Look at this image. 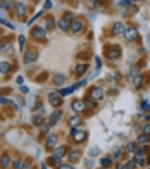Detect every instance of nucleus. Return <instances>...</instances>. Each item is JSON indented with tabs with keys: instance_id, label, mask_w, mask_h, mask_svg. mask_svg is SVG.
<instances>
[{
	"instance_id": "f257e3e1",
	"label": "nucleus",
	"mask_w": 150,
	"mask_h": 169,
	"mask_svg": "<svg viewBox=\"0 0 150 169\" xmlns=\"http://www.w3.org/2000/svg\"><path fill=\"white\" fill-rule=\"evenodd\" d=\"M105 55H107V59H109V60H119L121 49L117 45H110V47L105 49Z\"/></svg>"
},
{
	"instance_id": "f03ea898",
	"label": "nucleus",
	"mask_w": 150,
	"mask_h": 169,
	"mask_svg": "<svg viewBox=\"0 0 150 169\" xmlns=\"http://www.w3.org/2000/svg\"><path fill=\"white\" fill-rule=\"evenodd\" d=\"M71 21H73V14H66L64 17H60L59 21H57V28H59L60 31H68Z\"/></svg>"
},
{
	"instance_id": "7ed1b4c3",
	"label": "nucleus",
	"mask_w": 150,
	"mask_h": 169,
	"mask_svg": "<svg viewBox=\"0 0 150 169\" xmlns=\"http://www.w3.org/2000/svg\"><path fill=\"white\" fill-rule=\"evenodd\" d=\"M83 28H85V23H83L81 19H78V17H73L71 24H69V30H71V33L78 35V33H81V31H83Z\"/></svg>"
},
{
	"instance_id": "20e7f679",
	"label": "nucleus",
	"mask_w": 150,
	"mask_h": 169,
	"mask_svg": "<svg viewBox=\"0 0 150 169\" xmlns=\"http://www.w3.org/2000/svg\"><path fill=\"white\" fill-rule=\"evenodd\" d=\"M28 12V5L24 4V2H14V16H17V17H23V16H26Z\"/></svg>"
},
{
	"instance_id": "39448f33",
	"label": "nucleus",
	"mask_w": 150,
	"mask_h": 169,
	"mask_svg": "<svg viewBox=\"0 0 150 169\" xmlns=\"http://www.w3.org/2000/svg\"><path fill=\"white\" fill-rule=\"evenodd\" d=\"M71 138L74 140L76 143H81L87 140V131L83 129H76V128H71Z\"/></svg>"
},
{
	"instance_id": "423d86ee",
	"label": "nucleus",
	"mask_w": 150,
	"mask_h": 169,
	"mask_svg": "<svg viewBox=\"0 0 150 169\" xmlns=\"http://www.w3.org/2000/svg\"><path fill=\"white\" fill-rule=\"evenodd\" d=\"M123 35H124V38H126L128 41H133V40H136L138 38V30L136 28H124V31H123Z\"/></svg>"
},
{
	"instance_id": "0eeeda50",
	"label": "nucleus",
	"mask_w": 150,
	"mask_h": 169,
	"mask_svg": "<svg viewBox=\"0 0 150 169\" xmlns=\"http://www.w3.org/2000/svg\"><path fill=\"white\" fill-rule=\"evenodd\" d=\"M36 59H38L36 49H30V50H26V52H24V62H26V64H33Z\"/></svg>"
},
{
	"instance_id": "6e6552de",
	"label": "nucleus",
	"mask_w": 150,
	"mask_h": 169,
	"mask_svg": "<svg viewBox=\"0 0 150 169\" xmlns=\"http://www.w3.org/2000/svg\"><path fill=\"white\" fill-rule=\"evenodd\" d=\"M104 95H105V92H104V88H100V87H95V88H91L90 90V98L91 100H102L104 98Z\"/></svg>"
},
{
	"instance_id": "1a4fd4ad",
	"label": "nucleus",
	"mask_w": 150,
	"mask_h": 169,
	"mask_svg": "<svg viewBox=\"0 0 150 169\" xmlns=\"http://www.w3.org/2000/svg\"><path fill=\"white\" fill-rule=\"evenodd\" d=\"M31 36H33L35 40H43V38H45V28H41V26L33 28V31H31Z\"/></svg>"
},
{
	"instance_id": "9d476101",
	"label": "nucleus",
	"mask_w": 150,
	"mask_h": 169,
	"mask_svg": "<svg viewBox=\"0 0 150 169\" xmlns=\"http://www.w3.org/2000/svg\"><path fill=\"white\" fill-rule=\"evenodd\" d=\"M49 102L54 105V107H60V105H62V98H60L59 93H50L49 95Z\"/></svg>"
},
{
	"instance_id": "9b49d317",
	"label": "nucleus",
	"mask_w": 150,
	"mask_h": 169,
	"mask_svg": "<svg viewBox=\"0 0 150 169\" xmlns=\"http://www.w3.org/2000/svg\"><path fill=\"white\" fill-rule=\"evenodd\" d=\"M60 116H62V112H60L59 109H57V110H54V112H52V116H50V119H49V126H50V128H52V126H55V124H57V121L60 119Z\"/></svg>"
},
{
	"instance_id": "f8f14e48",
	"label": "nucleus",
	"mask_w": 150,
	"mask_h": 169,
	"mask_svg": "<svg viewBox=\"0 0 150 169\" xmlns=\"http://www.w3.org/2000/svg\"><path fill=\"white\" fill-rule=\"evenodd\" d=\"M55 145H57V138L54 135H49V136H47V142H45V147L49 148V150H54Z\"/></svg>"
},
{
	"instance_id": "ddd939ff",
	"label": "nucleus",
	"mask_w": 150,
	"mask_h": 169,
	"mask_svg": "<svg viewBox=\"0 0 150 169\" xmlns=\"http://www.w3.org/2000/svg\"><path fill=\"white\" fill-rule=\"evenodd\" d=\"M71 107H73V110H74V112H83V110H85V102H83V100H79V98H78V100H74V102H73V105H71Z\"/></svg>"
},
{
	"instance_id": "4468645a",
	"label": "nucleus",
	"mask_w": 150,
	"mask_h": 169,
	"mask_svg": "<svg viewBox=\"0 0 150 169\" xmlns=\"http://www.w3.org/2000/svg\"><path fill=\"white\" fill-rule=\"evenodd\" d=\"M11 155H9V154H4V155H2V159H0V167H2V169H7L9 167V166H11Z\"/></svg>"
},
{
	"instance_id": "2eb2a0df",
	"label": "nucleus",
	"mask_w": 150,
	"mask_h": 169,
	"mask_svg": "<svg viewBox=\"0 0 150 169\" xmlns=\"http://www.w3.org/2000/svg\"><path fill=\"white\" fill-rule=\"evenodd\" d=\"M79 124H83V117L81 116H73L71 119H69V126H73V128H76V126H79Z\"/></svg>"
},
{
	"instance_id": "dca6fc26",
	"label": "nucleus",
	"mask_w": 150,
	"mask_h": 169,
	"mask_svg": "<svg viewBox=\"0 0 150 169\" xmlns=\"http://www.w3.org/2000/svg\"><path fill=\"white\" fill-rule=\"evenodd\" d=\"M87 71H88V66H87V64H79V66H76L74 74H76V76H83Z\"/></svg>"
},
{
	"instance_id": "f3484780",
	"label": "nucleus",
	"mask_w": 150,
	"mask_h": 169,
	"mask_svg": "<svg viewBox=\"0 0 150 169\" xmlns=\"http://www.w3.org/2000/svg\"><path fill=\"white\" fill-rule=\"evenodd\" d=\"M66 150H68V147H55V148H54V155L64 157V155H66Z\"/></svg>"
},
{
	"instance_id": "a211bd4d",
	"label": "nucleus",
	"mask_w": 150,
	"mask_h": 169,
	"mask_svg": "<svg viewBox=\"0 0 150 169\" xmlns=\"http://www.w3.org/2000/svg\"><path fill=\"white\" fill-rule=\"evenodd\" d=\"M124 31V24L123 23H114V26H112V33L114 35H121Z\"/></svg>"
},
{
	"instance_id": "6ab92c4d",
	"label": "nucleus",
	"mask_w": 150,
	"mask_h": 169,
	"mask_svg": "<svg viewBox=\"0 0 150 169\" xmlns=\"http://www.w3.org/2000/svg\"><path fill=\"white\" fill-rule=\"evenodd\" d=\"M126 150L129 152V154H136V150H138V143L136 142H131L126 145Z\"/></svg>"
},
{
	"instance_id": "aec40b11",
	"label": "nucleus",
	"mask_w": 150,
	"mask_h": 169,
	"mask_svg": "<svg viewBox=\"0 0 150 169\" xmlns=\"http://www.w3.org/2000/svg\"><path fill=\"white\" fill-rule=\"evenodd\" d=\"M0 73L2 74H9L11 73V64L9 62H0Z\"/></svg>"
},
{
	"instance_id": "412c9836",
	"label": "nucleus",
	"mask_w": 150,
	"mask_h": 169,
	"mask_svg": "<svg viewBox=\"0 0 150 169\" xmlns=\"http://www.w3.org/2000/svg\"><path fill=\"white\" fill-rule=\"evenodd\" d=\"M64 81H66V76L60 74V73H57V74L54 76V83H55V85H64Z\"/></svg>"
},
{
	"instance_id": "4be33fe9",
	"label": "nucleus",
	"mask_w": 150,
	"mask_h": 169,
	"mask_svg": "<svg viewBox=\"0 0 150 169\" xmlns=\"http://www.w3.org/2000/svg\"><path fill=\"white\" fill-rule=\"evenodd\" d=\"M11 7H12V0H0V9L9 11Z\"/></svg>"
},
{
	"instance_id": "5701e85b",
	"label": "nucleus",
	"mask_w": 150,
	"mask_h": 169,
	"mask_svg": "<svg viewBox=\"0 0 150 169\" xmlns=\"http://www.w3.org/2000/svg\"><path fill=\"white\" fill-rule=\"evenodd\" d=\"M143 81H145V79H143V76H142V74H138V76H135V78H133V85H135L136 88H138V87H142V85H143Z\"/></svg>"
},
{
	"instance_id": "b1692460",
	"label": "nucleus",
	"mask_w": 150,
	"mask_h": 169,
	"mask_svg": "<svg viewBox=\"0 0 150 169\" xmlns=\"http://www.w3.org/2000/svg\"><path fill=\"white\" fill-rule=\"evenodd\" d=\"M33 124H36V126H41V123H43V114H36V116H33Z\"/></svg>"
},
{
	"instance_id": "393cba45",
	"label": "nucleus",
	"mask_w": 150,
	"mask_h": 169,
	"mask_svg": "<svg viewBox=\"0 0 150 169\" xmlns=\"http://www.w3.org/2000/svg\"><path fill=\"white\" fill-rule=\"evenodd\" d=\"M79 159V150H71V155H69V161L71 162H76Z\"/></svg>"
},
{
	"instance_id": "a878e982",
	"label": "nucleus",
	"mask_w": 150,
	"mask_h": 169,
	"mask_svg": "<svg viewBox=\"0 0 150 169\" xmlns=\"http://www.w3.org/2000/svg\"><path fill=\"white\" fill-rule=\"evenodd\" d=\"M136 143H138V145H145V143H148V136L147 135H140L138 140H136Z\"/></svg>"
},
{
	"instance_id": "bb28decb",
	"label": "nucleus",
	"mask_w": 150,
	"mask_h": 169,
	"mask_svg": "<svg viewBox=\"0 0 150 169\" xmlns=\"http://www.w3.org/2000/svg\"><path fill=\"white\" fill-rule=\"evenodd\" d=\"M76 88L74 87H69V88H62V90L59 92V95H69V93H73V92H74Z\"/></svg>"
},
{
	"instance_id": "cd10ccee",
	"label": "nucleus",
	"mask_w": 150,
	"mask_h": 169,
	"mask_svg": "<svg viewBox=\"0 0 150 169\" xmlns=\"http://www.w3.org/2000/svg\"><path fill=\"white\" fill-rule=\"evenodd\" d=\"M60 159H62V157H57V155H52V157L49 159V164H50V166H55V164H59V162H60Z\"/></svg>"
},
{
	"instance_id": "c85d7f7f",
	"label": "nucleus",
	"mask_w": 150,
	"mask_h": 169,
	"mask_svg": "<svg viewBox=\"0 0 150 169\" xmlns=\"http://www.w3.org/2000/svg\"><path fill=\"white\" fill-rule=\"evenodd\" d=\"M110 164H112V159H109V157H105V159H102V167H110Z\"/></svg>"
},
{
	"instance_id": "c756f323",
	"label": "nucleus",
	"mask_w": 150,
	"mask_h": 169,
	"mask_svg": "<svg viewBox=\"0 0 150 169\" xmlns=\"http://www.w3.org/2000/svg\"><path fill=\"white\" fill-rule=\"evenodd\" d=\"M135 162L138 166H145V157L143 155H140V154H136V159H135Z\"/></svg>"
},
{
	"instance_id": "7c9ffc66",
	"label": "nucleus",
	"mask_w": 150,
	"mask_h": 169,
	"mask_svg": "<svg viewBox=\"0 0 150 169\" xmlns=\"http://www.w3.org/2000/svg\"><path fill=\"white\" fill-rule=\"evenodd\" d=\"M83 102H85V107H90V109H93L95 105H97L95 100H83Z\"/></svg>"
},
{
	"instance_id": "2f4dec72",
	"label": "nucleus",
	"mask_w": 150,
	"mask_h": 169,
	"mask_svg": "<svg viewBox=\"0 0 150 169\" xmlns=\"http://www.w3.org/2000/svg\"><path fill=\"white\" fill-rule=\"evenodd\" d=\"M43 28H45V31L47 30H52V28H54V21H52V19H47V23H45V26H43Z\"/></svg>"
},
{
	"instance_id": "473e14b6",
	"label": "nucleus",
	"mask_w": 150,
	"mask_h": 169,
	"mask_svg": "<svg viewBox=\"0 0 150 169\" xmlns=\"http://www.w3.org/2000/svg\"><path fill=\"white\" fill-rule=\"evenodd\" d=\"M11 164H12V169H21V161H19V159H16V161H12Z\"/></svg>"
},
{
	"instance_id": "72a5a7b5",
	"label": "nucleus",
	"mask_w": 150,
	"mask_h": 169,
	"mask_svg": "<svg viewBox=\"0 0 150 169\" xmlns=\"http://www.w3.org/2000/svg\"><path fill=\"white\" fill-rule=\"evenodd\" d=\"M24 43H26V36H19V49L24 50Z\"/></svg>"
},
{
	"instance_id": "f704fd0d",
	"label": "nucleus",
	"mask_w": 150,
	"mask_h": 169,
	"mask_svg": "<svg viewBox=\"0 0 150 169\" xmlns=\"http://www.w3.org/2000/svg\"><path fill=\"white\" fill-rule=\"evenodd\" d=\"M0 24H4V26H7V28H12V30H14V26H12V24L9 23V21H5V19H2V17H0Z\"/></svg>"
},
{
	"instance_id": "c9c22d12",
	"label": "nucleus",
	"mask_w": 150,
	"mask_h": 169,
	"mask_svg": "<svg viewBox=\"0 0 150 169\" xmlns=\"http://www.w3.org/2000/svg\"><path fill=\"white\" fill-rule=\"evenodd\" d=\"M117 4H119L121 7H126V5H129V4H131V0H119Z\"/></svg>"
},
{
	"instance_id": "e433bc0d",
	"label": "nucleus",
	"mask_w": 150,
	"mask_h": 169,
	"mask_svg": "<svg viewBox=\"0 0 150 169\" xmlns=\"http://www.w3.org/2000/svg\"><path fill=\"white\" fill-rule=\"evenodd\" d=\"M143 133H145L147 136H150V124H145V126H143Z\"/></svg>"
},
{
	"instance_id": "4c0bfd02",
	"label": "nucleus",
	"mask_w": 150,
	"mask_h": 169,
	"mask_svg": "<svg viewBox=\"0 0 150 169\" xmlns=\"http://www.w3.org/2000/svg\"><path fill=\"white\" fill-rule=\"evenodd\" d=\"M30 166H31V162H30V161L21 162V169H30Z\"/></svg>"
},
{
	"instance_id": "58836bf2",
	"label": "nucleus",
	"mask_w": 150,
	"mask_h": 169,
	"mask_svg": "<svg viewBox=\"0 0 150 169\" xmlns=\"http://www.w3.org/2000/svg\"><path fill=\"white\" fill-rule=\"evenodd\" d=\"M121 152H123V150H121V148H116V150H114V155H112V157H114V159L121 157Z\"/></svg>"
},
{
	"instance_id": "ea45409f",
	"label": "nucleus",
	"mask_w": 150,
	"mask_h": 169,
	"mask_svg": "<svg viewBox=\"0 0 150 169\" xmlns=\"http://www.w3.org/2000/svg\"><path fill=\"white\" fill-rule=\"evenodd\" d=\"M41 14H43V12H38V14H36V16H33V17H31V19H30V21H28V24H31V23H33V21H35V19H38V17H40V16H41Z\"/></svg>"
},
{
	"instance_id": "a19ab883",
	"label": "nucleus",
	"mask_w": 150,
	"mask_h": 169,
	"mask_svg": "<svg viewBox=\"0 0 150 169\" xmlns=\"http://www.w3.org/2000/svg\"><path fill=\"white\" fill-rule=\"evenodd\" d=\"M57 169H73V167H71V164H60Z\"/></svg>"
},
{
	"instance_id": "79ce46f5",
	"label": "nucleus",
	"mask_w": 150,
	"mask_h": 169,
	"mask_svg": "<svg viewBox=\"0 0 150 169\" xmlns=\"http://www.w3.org/2000/svg\"><path fill=\"white\" fill-rule=\"evenodd\" d=\"M49 129H50V126H49V124H45V126L41 128V133H49Z\"/></svg>"
},
{
	"instance_id": "37998d69",
	"label": "nucleus",
	"mask_w": 150,
	"mask_h": 169,
	"mask_svg": "<svg viewBox=\"0 0 150 169\" xmlns=\"http://www.w3.org/2000/svg\"><path fill=\"white\" fill-rule=\"evenodd\" d=\"M7 98H5V97H2V95H0V104H7Z\"/></svg>"
},
{
	"instance_id": "c03bdc74",
	"label": "nucleus",
	"mask_w": 150,
	"mask_h": 169,
	"mask_svg": "<svg viewBox=\"0 0 150 169\" xmlns=\"http://www.w3.org/2000/svg\"><path fill=\"white\" fill-rule=\"evenodd\" d=\"M116 169H124V164H121V166H117Z\"/></svg>"
},
{
	"instance_id": "a18cd8bd",
	"label": "nucleus",
	"mask_w": 150,
	"mask_h": 169,
	"mask_svg": "<svg viewBox=\"0 0 150 169\" xmlns=\"http://www.w3.org/2000/svg\"><path fill=\"white\" fill-rule=\"evenodd\" d=\"M147 121H148V123H150V116H147Z\"/></svg>"
},
{
	"instance_id": "49530a36",
	"label": "nucleus",
	"mask_w": 150,
	"mask_h": 169,
	"mask_svg": "<svg viewBox=\"0 0 150 169\" xmlns=\"http://www.w3.org/2000/svg\"><path fill=\"white\" fill-rule=\"evenodd\" d=\"M31 2H38V0H31Z\"/></svg>"
},
{
	"instance_id": "de8ad7c7",
	"label": "nucleus",
	"mask_w": 150,
	"mask_h": 169,
	"mask_svg": "<svg viewBox=\"0 0 150 169\" xmlns=\"http://www.w3.org/2000/svg\"><path fill=\"white\" fill-rule=\"evenodd\" d=\"M102 169H105V167H102Z\"/></svg>"
}]
</instances>
